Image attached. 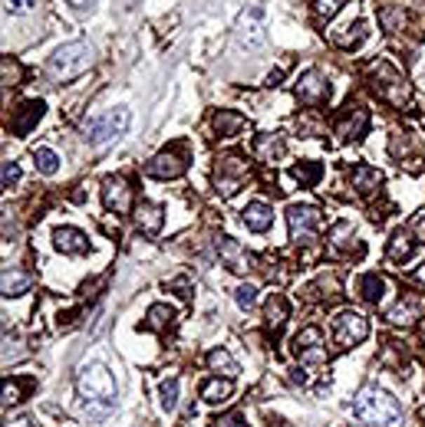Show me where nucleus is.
Returning a JSON list of instances; mask_svg holds the SVG:
<instances>
[{"label": "nucleus", "instance_id": "1", "mask_svg": "<svg viewBox=\"0 0 425 427\" xmlns=\"http://www.w3.org/2000/svg\"><path fill=\"white\" fill-rule=\"evenodd\" d=\"M79 411L86 417H106L116 407V378L102 365H83L76 374Z\"/></svg>", "mask_w": 425, "mask_h": 427}, {"label": "nucleus", "instance_id": "2", "mask_svg": "<svg viewBox=\"0 0 425 427\" xmlns=\"http://www.w3.org/2000/svg\"><path fill=\"white\" fill-rule=\"evenodd\" d=\"M353 414L370 427H403V407L379 388H363L353 401Z\"/></svg>", "mask_w": 425, "mask_h": 427}, {"label": "nucleus", "instance_id": "3", "mask_svg": "<svg viewBox=\"0 0 425 427\" xmlns=\"http://www.w3.org/2000/svg\"><path fill=\"white\" fill-rule=\"evenodd\" d=\"M89 66H93V46L76 40V43L60 46V50L50 56L46 69H50V76H53L56 83H69V79H76V76L86 73Z\"/></svg>", "mask_w": 425, "mask_h": 427}, {"label": "nucleus", "instance_id": "4", "mask_svg": "<svg viewBox=\"0 0 425 427\" xmlns=\"http://www.w3.org/2000/svg\"><path fill=\"white\" fill-rule=\"evenodd\" d=\"M370 76H372V89L379 92V99L393 102V106H405L409 102V83L399 76V69L393 63H386V59L372 63Z\"/></svg>", "mask_w": 425, "mask_h": 427}, {"label": "nucleus", "instance_id": "5", "mask_svg": "<svg viewBox=\"0 0 425 427\" xmlns=\"http://www.w3.org/2000/svg\"><path fill=\"white\" fill-rule=\"evenodd\" d=\"M126 128H129V108H109L99 118H89L86 139L89 145H109L112 139H119Z\"/></svg>", "mask_w": 425, "mask_h": 427}, {"label": "nucleus", "instance_id": "6", "mask_svg": "<svg viewBox=\"0 0 425 427\" xmlns=\"http://www.w3.org/2000/svg\"><path fill=\"white\" fill-rule=\"evenodd\" d=\"M366 335H370L366 316H360V312H353V309L337 312V319H333V339H337L339 349H353V345H360Z\"/></svg>", "mask_w": 425, "mask_h": 427}, {"label": "nucleus", "instance_id": "7", "mask_svg": "<svg viewBox=\"0 0 425 427\" xmlns=\"http://www.w3.org/2000/svg\"><path fill=\"white\" fill-rule=\"evenodd\" d=\"M294 352H297V358H300L304 365H327L330 362L327 345H323V332L316 329V326H310V329H304V332H297Z\"/></svg>", "mask_w": 425, "mask_h": 427}, {"label": "nucleus", "instance_id": "8", "mask_svg": "<svg viewBox=\"0 0 425 427\" xmlns=\"http://www.w3.org/2000/svg\"><path fill=\"white\" fill-rule=\"evenodd\" d=\"M320 224V211L313 204H290L287 207V227H290V240L297 244H306V237L316 230Z\"/></svg>", "mask_w": 425, "mask_h": 427}, {"label": "nucleus", "instance_id": "9", "mask_svg": "<svg viewBox=\"0 0 425 427\" xmlns=\"http://www.w3.org/2000/svg\"><path fill=\"white\" fill-rule=\"evenodd\" d=\"M297 99H300L304 106H323V102L330 99L327 76L320 73V69H306V73H300V79H297Z\"/></svg>", "mask_w": 425, "mask_h": 427}, {"label": "nucleus", "instance_id": "10", "mask_svg": "<svg viewBox=\"0 0 425 427\" xmlns=\"http://www.w3.org/2000/svg\"><path fill=\"white\" fill-rule=\"evenodd\" d=\"M248 181V164L241 158H224L215 171V184H218L221 197H231V194L241 191V184Z\"/></svg>", "mask_w": 425, "mask_h": 427}, {"label": "nucleus", "instance_id": "11", "mask_svg": "<svg viewBox=\"0 0 425 427\" xmlns=\"http://www.w3.org/2000/svg\"><path fill=\"white\" fill-rule=\"evenodd\" d=\"M188 168V161L178 155V151H162V155H155L149 164H145V174L149 178H162V181H168V178H182Z\"/></svg>", "mask_w": 425, "mask_h": 427}, {"label": "nucleus", "instance_id": "12", "mask_svg": "<svg viewBox=\"0 0 425 427\" xmlns=\"http://www.w3.org/2000/svg\"><path fill=\"white\" fill-rule=\"evenodd\" d=\"M215 250H218V256L224 260V267H228L231 273H248V270H251V256H248V250H244L234 237H218V240H215Z\"/></svg>", "mask_w": 425, "mask_h": 427}, {"label": "nucleus", "instance_id": "13", "mask_svg": "<svg viewBox=\"0 0 425 427\" xmlns=\"http://www.w3.org/2000/svg\"><path fill=\"white\" fill-rule=\"evenodd\" d=\"M129 201H132V191L122 178H106V181H102V204H106L109 211L126 214L129 211Z\"/></svg>", "mask_w": 425, "mask_h": 427}, {"label": "nucleus", "instance_id": "14", "mask_svg": "<svg viewBox=\"0 0 425 427\" xmlns=\"http://www.w3.org/2000/svg\"><path fill=\"white\" fill-rule=\"evenodd\" d=\"M43 102H40V99H27V102H23V106H17L13 108V118H11V128L13 132H17V135H27V132H30L33 125H36V122H40V118H43Z\"/></svg>", "mask_w": 425, "mask_h": 427}, {"label": "nucleus", "instance_id": "15", "mask_svg": "<svg viewBox=\"0 0 425 427\" xmlns=\"http://www.w3.org/2000/svg\"><path fill=\"white\" fill-rule=\"evenodd\" d=\"M53 246L60 250V253H73V256H83L89 253V240L83 230H76V227H60L53 234Z\"/></svg>", "mask_w": 425, "mask_h": 427}, {"label": "nucleus", "instance_id": "16", "mask_svg": "<svg viewBox=\"0 0 425 427\" xmlns=\"http://www.w3.org/2000/svg\"><path fill=\"white\" fill-rule=\"evenodd\" d=\"M135 224H139L142 234L155 237L158 230H162V224H165V211H162V204L142 201V204H139V211H135Z\"/></svg>", "mask_w": 425, "mask_h": 427}, {"label": "nucleus", "instance_id": "17", "mask_svg": "<svg viewBox=\"0 0 425 427\" xmlns=\"http://www.w3.org/2000/svg\"><path fill=\"white\" fill-rule=\"evenodd\" d=\"M366 128H370V112L366 108H353L337 122V135L339 139H363Z\"/></svg>", "mask_w": 425, "mask_h": 427}, {"label": "nucleus", "instance_id": "18", "mask_svg": "<svg viewBox=\"0 0 425 427\" xmlns=\"http://www.w3.org/2000/svg\"><path fill=\"white\" fill-rule=\"evenodd\" d=\"M349 184L360 194H372L382 184V171L372 168V164H356V168L349 171Z\"/></svg>", "mask_w": 425, "mask_h": 427}, {"label": "nucleus", "instance_id": "19", "mask_svg": "<svg viewBox=\"0 0 425 427\" xmlns=\"http://www.w3.org/2000/svg\"><path fill=\"white\" fill-rule=\"evenodd\" d=\"M241 214H244V224H248V230H254V234H264V230L274 224V211L264 201H251Z\"/></svg>", "mask_w": 425, "mask_h": 427}, {"label": "nucleus", "instance_id": "20", "mask_svg": "<svg viewBox=\"0 0 425 427\" xmlns=\"http://www.w3.org/2000/svg\"><path fill=\"white\" fill-rule=\"evenodd\" d=\"M244 128H248V118L241 115V112H234V108H221L218 115H215V132H218L221 139H234Z\"/></svg>", "mask_w": 425, "mask_h": 427}, {"label": "nucleus", "instance_id": "21", "mask_svg": "<svg viewBox=\"0 0 425 427\" xmlns=\"http://www.w3.org/2000/svg\"><path fill=\"white\" fill-rule=\"evenodd\" d=\"M264 319H267V329L271 332L283 329V322H287V299H283L281 293H274V296L267 299V306H264Z\"/></svg>", "mask_w": 425, "mask_h": 427}, {"label": "nucleus", "instance_id": "22", "mask_svg": "<svg viewBox=\"0 0 425 427\" xmlns=\"http://www.w3.org/2000/svg\"><path fill=\"white\" fill-rule=\"evenodd\" d=\"M231 391H234V384L228 378H211V382L201 384V401L205 405H221V401H228Z\"/></svg>", "mask_w": 425, "mask_h": 427}, {"label": "nucleus", "instance_id": "23", "mask_svg": "<svg viewBox=\"0 0 425 427\" xmlns=\"http://www.w3.org/2000/svg\"><path fill=\"white\" fill-rule=\"evenodd\" d=\"M283 151H287V145H283L281 135H261V139L254 141V155H257L261 161L283 158Z\"/></svg>", "mask_w": 425, "mask_h": 427}, {"label": "nucleus", "instance_id": "24", "mask_svg": "<svg viewBox=\"0 0 425 427\" xmlns=\"http://www.w3.org/2000/svg\"><path fill=\"white\" fill-rule=\"evenodd\" d=\"M412 250H415V240H412V234L409 230H396L393 234V240H389V260H396V263H403V260H409L412 256Z\"/></svg>", "mask_w": 425, "mask_h": 427}, {"label": "nucleus", "instance_id": "25", "mask_svg": "<svg viewBox=\"0 0 425 427\" xmlns=\"http://www.w3.org/2000/svg\"><path fill=\"white\" fill-rule=\"evenodd\" d=\"M360 296L366 299V302H372V306H379L382 296H386V279H382L379 273H366V276L360 279Z\"/></svg>", "mask_w": 425, "mask_h": 427}, {"label": "nucleus", "instance_id": "26", "mask_svg": "<svg viewBox=\"0 0 425 427\" xmlns=\"http://www.w3.org/2000/svg\"><path fill=\"white\" fill-rule=\"evenodd\" d=\"M30 289V276L17 267H4V296H23Z\"/></svg>", "mask_w": 425, "mask_h": 427}, {"label": "nucleus", "instance_id": "27", "mask_svg": "<svg viewBox=\"0 0 425 427\" xmlns=\"http://www.w3.org/2000/svg\"><path fill=\"white\" fill-rule=\"evenodd\" d=\"M363 40H366V23H363V20L346 23V27H343V33H333V43H337V46H343V50H349V46H360Z\"/></svg>", "mask_w": 425, "mask_h": 427}, {"label": "nucleus", "instance_id": "28", "mask_svg": "<svg viewBox=\"0 0 425 427\" xmlns=\"http://www.w3.org/2000/svg\"><path fill=\"white\" fill-rule=\"evenodd\" d=\"M290 174L300 181V188H313V184L320 181V174H323V164H320V161H300V164L290 168Z\"/></svg>", "mask_w": 425, "mask_h": 427}, {"label": "nucleus", "instance_id": "29", "mask_svg": "<svg viewBox=\"0 0 425 427\" xmlns=\"http://www.w3.org/2000/svg\"><path fill=\"white\" fill-rule=\"evenodd\" d=\"M208 368H211V372L228 374V378L241 372L238 362H234V358H231V352H224V349H211V352H208Z\"/></svg>", "mask_w": 425, "mask_h": 427}, {"label": "nucleus", "instance_id": "30", "mask_svg": "<svg viewBox=\"0 0 425 427\" xmlns=\"http://www.w3.org/2000/svg\"><path fill=\"white\" fill-rule=\"evenodd\" d=\"M175 319L172 306H165V302H155V306H149V312H145V329H165L168 322Z\"/></svg>", "mask_w": 425, "mask_h": 427}, {"label": "nucleus", "instance_id": "31", "mask_svg": "<svg viewBox=\"0 0 425 427\" xmlns=\"http://www.w3.org/2000/svg\"><path fill=\"white\" fill-rule=\"evenodd\" d=\"M33 164H36V171H43V174H56L60 171V158H56L53 148H33Z\"/></svg>", "mask_w": 425, "mask_h": 427}, {"label": "nucleus", "instance_id": "32", "mask_svg": "<svg viewBox=\"0 0 425 427\" xmlns=\"http://www.w3.org/2000/svg\"><path fill=\"white\" fill-rule=\"evenodd\" d=\"M415 312H419V309H415L412 299H409V302L403 299V302H399L396 309H389V316H386V319L393 322V326H405V322H412V319H415Z\"/></svg>", "mask_w": 425, "mask_h": 427}, {"label": "nucleus", "instance_id": "33", "mask_svg": "<svg viewBox=\"0 0 425 427\" xmlns=\"http://www.w3.org/2000/svg\"><path fill=\"white\" fill-rule=\"evenodd\" d=\"M339 7H343V0H313L316 20H330V17H333Z\"/></svg>", "mask_w": 425, "mask_h": 427}, {"label": "nucleus", "instance_id": "34", "mask_svg": "<svg viewBox=\"0 0 425 427\" xmlns=\"http://www.w3.org/2000/svg\"><path fill=\"white\" fill-rule=\"evenodd\" d=\"M162 407L165 411H175V407H178V382H165L162 384Z\"/></svg>", "mask_w": 425, "mask_h": 427}, {"label": "nucleus", "instance_id": "35", "mask_svg": "<svg viewBox=\"0 0 425 427\" xmlns=\"http://www.w3.org/2000/svg\"><path fill=\"white\" fill-rule=\"evenodd\" d=\"M234 299H238V306H241V309H251L254 302H257V289H254V286H238Z\"/></svg>", "mask_w": 425, "mask_h": 427}, {"label": "nucleus", "instance_id": "36", "mask_svg": "<svg viewBox=\"0 0 425 427\" xmlns=\"http://www.w3.org/2000/svg\"><path fill=\"white\" fill-rule=\"evenodd\" d=\"M4 83H11V85L20 83V66L13 63L11 56H4Z\"/></svg>", "mask_w": 425, "mask_h": 427}, {"label": "nucleus", "instance_id": "37", "mask_svg": "<svg viewBox=\"0 0 425 427\" xmlns=\"http://www.w3.org/2000/svg\"><path fill=\"white\" fill-rule=\"evenodd\" d=\"M23 384L20 382H4V405H17L20 401Z\"/></svg>", "mask_w": 425, "mask_h": 427}, {"label": "nucleus", "instance_id": "38", "mask_svg": "<svg viewBox=\"0 0 425 427\" xmlns=\"http://www.w3.org/2000/svg\"><path fill=\"white\" fill-rule=\"evenodd\" d=\"M17 181H20V168L13 161H4V188H13Z\"/></svg>", "mask_w": 425, "mask_h": 427}, {"label": "nucleus", "instance_id": "39", "mask_svg": "<svg viewBox=\"0 0 425 427\" xmlns=\"http://www.w3.org/2000/svg\"><path fill=\"white\" fill-rule=\"evenodd\" d=\"M215 427H251V424H248L241 414H224V417H218V421H215Z\"/></svg>", "mask_w": 425, "mask_h": 427}, {"label": "nucleus", "instance_id": "40", "mask_svg": "<svg viewBox=\"0 0 425 427\" xmlns=\"http://www.w3.org/2000/svg\"><path fill=\"white\" fill-rule=\"evenodd\" d=\"M36 0H7V7H11L13 13H20V10H27V7H33Z\"/></svg>", "mask_w": 425, "mask_h": 427}, {"label": "nucleus", "instance_id": "41", "mask_svg": "<svg viewBox=\"0 0 425 427\" xmlns=\"http://www.w3.org/2000/svg\"><path fill=\"white\" fill-rule=\"evenodd\" d=\"M66 4H69L73 10H93V7H96V0H66Z\"/></svg>", "mask_w": 425, "mask_h": 427}, {"label": "nucleus", "instance_id": "42", "mask_svg": "<svg viewBox=\"0 0 425 427\" xmlns=\"http://www.w3.org/2000/svg\"><path fill=\"white\" fill-rule=\"evenodd\" d=\"M7 427H36V424H33L30 417H17V421H11Z\"/></svg>", "mask_w": 425, "mask_h": 427}, {"label": "nucleus", "instance_id": "43", "mask_svg": "<svg viewBox=\"0 0 425 427\" xmlns=\"http://www.w3.org/2000/svg\"><path fill=\"white\" fill-rule=\"evenodd\" d=\"M415 279H419V283H425V263L419 270H415Z\"/></svg>", "mask_w": 425, "mask_h": 427}]
</instances>
